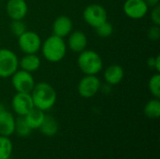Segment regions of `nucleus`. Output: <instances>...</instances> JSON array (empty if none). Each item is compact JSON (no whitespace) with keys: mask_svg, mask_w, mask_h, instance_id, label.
<instances>
[{"mask_svg":"<svg viewBox=\"0 0 160 159\" xmlns=\"http://www.w3.org/2000/svg\"><path fill=\"white\" fill-rule=\"evenodd\" d=\"M30 94L34 107L43 112L52 109L57 99L55 89L50 83L45 82L36 83Z\"/></svg>","mask_w":160,"mask_h":159,"instance_id":"nucleus-1","label":"nucleus"},{"mask_svg":"<svg viewBox=\"0 0 160 159\" xmlns=\"http://www.w3.org/2000/svg\"><path fill=\"white\" fill-rule=\"evenodd\" d=\"M40 50L43 57L47 61L51 63H57L63 60L66 56L68 47L64 38L52 35L44 40L41 44Z\"/></svg>","mask_w":160,"mask_h":159,"instance_id":"nucleus-2","label":"nucleus"},{"mask_svg":"<svg viewBox=\"0 0 160 159\" xmlns=\"http://www.w3.org/2000/svg\"><path fill=\"white\" fill-rule=\"evenodd\" d=\"M77 64L84 75H98L103 68L101 56L93 50H84L79 53Z\"/></svg>","mask_w":160,"mask_h":159,"instance_id":"nucleus-3","label":"nucleus"},{"mask_svg":"<svg viewBox=\"0 0 160 159\" xmlns=\"http://www.w3.org/2000/svg\"><path fill=\"white\" fill-rule=\"evenodd\" d=\"M19 68V59L16 53L8 49H0V78H10Z\"/></svg>","mask_w":160,"mask_h":159,"instance_id":"nucleus-4","label":"nucleus"},{"mask_svg":"<svg viewBox=\"0 0 160 159\" xmlns=\"http://www.w3.org/2000/svg\"><path fill=\"white\" fill-rule=\"evenodd\" d=\"M82 18L89 26L96 28L108 21V12L103 6L99 4H91L84 8Z\"/></svg>","mask_w":160,"mask_h":159,"instance_id":"nucleus-5","label":"nucleus"},{"mask_svg":"<svg viewBox=\"0 0 160 159\" xmlns=\"http://www.w3.org/2000/svg\"><path fill=\"white\" fill-rule=\"evenodd\" d=\"M11 83L16 92L31 93L36 82L32 73L22 69H17L11 76Z\"/></svg>","mask_w":160,"mask_h":159,"instance_id":"nucleus-6","label":"nucleus"},{"mask_svg":"<svg viewBox=\"0 0 160 159\" xmlns=\"http://www.w3.org/2000/svg\"><path fill=\"white\" fill-rule=\"evenodd\" d=\"M41 44L40 37L33 31L26 30L23 34L18 37V45L24 54L37 53L40 50Z\"/></svg>","mask_w":160,"mask_h":159,"instance_id":"nucleus-7","label":"nucleus"},{"mask_svg":"<svg viewBox=\"0 0 160 159\" xmlns=\"http://www.w3.org/2000/svg\"><path fill=\"white\" fill-rule=\"evenodd\" d=\"M101 82L97 75H84L78 83L77 90L83 98H91L96 96L100 89Z\"/></svg>","mask_w":160,"mask_h":159,"instance_id":"nucleus-8","label":"nucleus"},{"mask_svg":"<svg viewBox=\"0 0 160 159\" xmlns=\"http://www.w3.org/2000/svg\"><path fill=\"white\" fill-rule=\"evenodd\" d=\"M11 106L14 112L18 116L26 115L34 108L31 94L16 92V94L12 97Z\"/></svg>","mask_w":160,"mask_h":159,"instance_id":"nucleus-9","label":"nucleus"},{"mask_svg":"<svg viewBox=\"0 0 160 159\" xmlns=\"http://www.w3.org/2000/svg\"><path fill=\"white\" fill-rule=\"evenodd\" d=\"M124 13L132 20L142 19L149 10L144 0H126L123 5Z\"/></svg>","mask_w":160,"mask_h":159,"instance_id":"nucleus-10","label":"nucleus"},{"mask_svg":"<svg viewBox=\"0 0 160 159\" xmlns=\"http://www.w3.org/2000/svg\"><path fill=\"white\" fill-rule=\"evenodd\" d=\"M6 11L11 20H23L28 12V5L25 0H8Z\"/></svg>","mask_w":160,"mask_h":159,"instance_id":"nucleus-11","label":"nucleus"},{"mask_svg":"<svg viewBox=\"0 0 160 159\" xmlns=\"http://www.w3.org/2000/svg\"><path fill=\"white\" fill-rule=\"evenodd\" d=\"M72 30H73L72 20L66 15L58 16L52 24V35L62 38L68 37L72 32Z\"/></svg>","mask_w":160,"mask_h":159,"instance_id":"nucleus-12","label":"nucleus"},{"mask_svg":"<svg viewBox=\"0 0 160 159\" xmlns=\"http://www.w3.org/2000/svg\"><path fill=\"white\" fill-rule=\"evenodd\" d=\"M88 44L87 36L80 30L72 31L68 36V42L67 47H68L72 52L80 53L81 52L84 51Z\"/></svg>","mask_w":160,"mask_h":159,"instance_id":"nucleus-13","label":"nucleus"},{"mask_svg":"<svg viewBox=\"0 0 160 159\" xmlns=\"http://www.w3.org/2000/svg\"><path fill=\"white\" fill-rule=\"evenodd\" d=\"M103 76H104L105 82L113 86L119 84L123 81L125 76V71L120 65L113 64L105 68Z\"/></svg>","mask_w":160,"mask_h":159,"instance_id":"nucleus-14","label":"nucleus"},{"mask_svg":"<svg viewBox=\"0 0 160 159\" xmlns=\"http://www.w3.org/2000/svg\"><path fill=\"white\" fill-rule=\"evenodd\" d=\"M15 118L8 111L0 112V135L9 137L14 134Z\"/></svg>","mask_w":160,"mask_h":159,"instance_id":"nucleus-15","label":"nucleus"},{"mask_svg":"<svg viewBox=\"0 0 160 159\" xmlns=\"http://www.w3.org/2000/svg\"><path fill=\"white\" fill-rule=\"evenodd\" d=\"M41 65L40 58L37 55V53H26L19 60V67L27 72H35L37 71Z\"/></svg>","mask_w":160,"mask_h":159,"instance_id":"nucleus-16","label":"nucleus"},{"mask_svg":"<svg viewBox=\"0 0 160 159\" xmlns=\"http://www.w3.org/2000/svg\"><path fill=\"white\" fill-rule=\"evenodd\" d=\"M45 113L43 111L41 110H38L37 108H33L26 115H24V119L27 123V125L29 126V127L32 129V130H35V129H38L44 120V117H45Z\"/></svg>","mask_w":160,"mask_h":159,"instance_id":"nucleus-17","label":"nucleus"},{"mask_svg":"<svg viewBox=\"0 0 160 159\" xmlns=\"http://www.w3.org/2000/svg\"><path fill=\"white\" fill-rule=\"evenodd\" d=\"M38 129L44 136L53 137L54 135L57 134L59 126L54 117H52V115H45L44 120Z\"/></svg>","mask_w":160,"mask_h":159,"instance_id":"nucleus-18","label":"nucleus"},{"mask_svg":"<svg viewBox=\"0 0 160 159\" xmlns=\"http://www.w3.org/2000/svg\"><path fill=\"white\" fill-rule=\"evenodd\" d=\"M144 115L150 119H158L160 116V100L159 98H152L149 100L143 108Z\"/></svg>","mask_w":160,"mask_h":159,"instance_id":"nucleus-19","label":"nucleus"},{"mask_svg":"<svg viewBox=\"0 0 160 159\" xmlns=\"http://www.w3.org/2000/svg\"><path fill=\"white\" fill-rule=\"evenodd\" d=\"M13 152V143L9 137L0 135V159H9Z\"/></svg>","mask_w":160,"mask_h":159,"instance_id":"nucleus-20","label":"nucleus"},{"mask_svg":"<svg viewBox=\"0 0 160 159\" xmlns=\"http://www.w3.org/2000/svg\"><path fill=\"white\" fill-rule=\"evenodd\" d=\"M32 129L27 125L25 119L23 116H19L17 119H15V130L14 133H16L19 137L24 138L31 134Z\"/></svg>","mask_w":160,"mask_h":159,"instance_id":"nucleus-21","label":"nucleus"},{"mask_svg":"<svg viewBox=\"0 0 160 159\" xmlns=\"http://www.w3.org/2000/svg\"><path fill=\"white\" fill-rule=\"evenodd\" d=\"M148 88L149 91L151 93V95L156 97V98H159L160 97V74L158 72H157L156 74H154L149 82H148Z\"/></svg>","mask_w":160,"mask_h":159,"instance_id":"nucleus-22","label":"nucleus"},{"mask_svg":"<svg viewBox=\"0 0 160 159\" xmlns=\"http://www.w3.org/2000/svg\"><path fill=\"white\" fill-rule=\"evenodd\" d=\"M95 29L97 35L100 37H109L113 33V26L112 22H110L109 21H106L105 22L101 23Z\"/></svg>","mask_w":160,"mask_h":159,"instance_id":"nucleus-23","label":"nucleus"},{"mask_svg":"<svg viewBox=\"0 0 160 159\" xmlns=\"http://www.w3.org/2000/svg\"><path fill=\"white\" fill-rule=\"evenodd\" d=\"M9 29L10 32L17 37L27 30L26 25L22 20H11V22L9 24Z\"/></svg>","mask_w":160,"mask_h":159,"instance_id":"nucleus-24","label":"nucleus"},{"mask_svg":"<svg viewBox=\"0 0 160 159\" xmlns=\"http://www.w3.org/2000/svg\"><path fill=\"white\" fill-rule=\"evenodd\" d=\"M148 38L152 41H158L160 38V25L153 24L149 29L147 33Z\"/></svg>","mask_w":160,"mask_h":159,"instance_id":"nucleus-25","label":"nucleus"},{"mask_svg":"<svg viewBox=\"0 0 160 159\" xmlns=\"http://www.w3.org/2000/svg\"><path fill=\"white\" fill-rule=\"evenodd\" d=\"M151 21L153 22V24L160 25V6L158 5L156 7H152L151 13H150Z\"/></svg>","mask_w":160,"mask_h":159,"instance_id":"nucleus-26","label":"nucleus"},{"mask_svg":"<svg viewBox=\"0 0 160 159\" xmlns=\"http://www.w3.org/2000/svg\"><path fill=\"white\" fill-rule=\"evenodd\" d=\"M112 85H110V84H108V83H106L105 82V84H101L100 85V89H99V91H101L102 93H104V94H110L111 93V91H112Z\"/></svg>","mask_w":160,"mask_h":159,"instance_id":"nucleus-27","label":"nucleus"},{"mask_svg":"<svg viewBox=\"0 0 160 159\" xmlns=\"http://www.w3.org/2000/svg\"><path fill=\"white\" fill-rule=\"evenodd\" d=\"M159 1L160 0H144L146 5L148 6V7H153L159 5Z\"/></svg>","mask_w":160,"mask_h":159,"instance_id":"nucleus-28","label":"nucleus"},{"mask_svg":"<svg viewBox=\"0 0 160 159\" xmlns=\"http://www.w3.org/2000/svg\"><path fill=\"white\" fill-rule=\"evenodd\" d=\"M147 65L149 67L155 69V65H156V57H150L147 61Z\"/></svg>","mask_w":160,"mask_h":159,"instance_id":"nucleus-29","label":"nucleus"},{"mask_svg":"<svg viewBox=\"0 0 160 159\" xmlns=\"http://www.w3.org/2000/svg\"><path fill=\"white\" fill-rule=\"evenodd\" d=\"M155 69L157 70V72H160V56L157 55L156 56V65H155Z\"/></svg>","mask_w":160,"mask_h":159,"instance_id":"nucleus-30","label":"nucleus"},{"mask_svg":"<svg viewBox=\"0 0 160 159\" xmlns=\"http://www.w3.org/2000/svg\"><path fill=\"white\" fill-rule=\"evenodd\" d=\"M4 110H6V108H5V106H4V104L0 102V112H2V111H4Z\"/></svg>","mask_w":160,"mask_h":159,"instance_id":"nucleus-31","label":"nucleus"},{"mask_svg":"<svg viewBox=\"0 0 160 159\" xmlns=\"http://www.w3.org/2000/svg\"><path fill=\"white\" fill-rule=\"evenodd\" d=\"M0 6H1V1H0Z\"/></svg>","mask_w":160,"mask_h":159,"instance_id":"nucleus-32","label":"nucleus"}]
</instances>
